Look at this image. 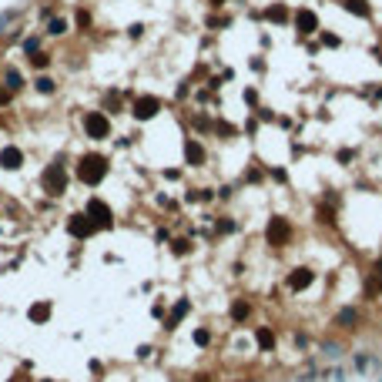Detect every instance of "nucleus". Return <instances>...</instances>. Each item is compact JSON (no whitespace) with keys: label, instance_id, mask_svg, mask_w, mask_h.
<instances>
[{"label":"nucleus","instance_id":"f257e3e1","mask_svg":"<svg viewBox=\"0 0 382 382\" xmlns=\"http://www.w3.org/2000/svg\"><path fill=\"white\" fill-rule=\"evenodd\" d=\"M265 238H268L272 248L288 245V238H292V225H288V218H272L268 228H265Z\"/></svg>","mask_w":382,"mask_h":382},{"label":"nucleus","instance_id":"f03ea898","mask_svg":"<svg viewBox=\"0 0 382 382\" xmlns=\"http://www.w3.org/2000/svg\"><path fill=\"white\" fill-rule=\"evenodd\" d=\"M104 171H108V164H104V158H84L80 161V168H78V174H80V181L84 184H98V181L104 178Z\"/></svg>","mask_w":382,"mask_h":382},{"label":"nucleus","instance_id":"7ed1b4c3","mask_svg":"<svg viewBox=\"0 0 382 382\" xmlns=\"http://www.w3.org/2000/svg\"><path fill=\"white\" fill-rule=\"evenodd\" d=\"M64 188H68L64 168H60V164H50V168L44 171V191H50V194H64Z\"/></svg>","mask_w":382,"mask_h":382},{"label":"nucleus","instance_id":"20e7f679","mask_svg":"<svg viewBox=\"0 0 382 382\" xmlns=\"http://www.w3.org/2000/svg\"><path fill=\"white\" fill-rule=\"evenodd\" d=\"M84 131H88L90 138H108L111 134V124H108V118H104L101 111H90L88 118H84Z\"/></svg>","mask_w":382,"mask_h":382},{"label":"nucleus","instance_id":"39448f33","mask_svg":"<svg viewBox=\"0 0 382 382\" xmlns=\"http://www.w3.org/2000/svg\"><path fill=\"white\" fill-rule=\"evenodd\" d=\"M295 30H298L302 37L315 34V30H318V17H315V10H308V7H302V10L295 14Z\"/></svg>","mask_w":382,"mask_h":382},{"label":"nucleus","instance_id":"423d86ee","mask_svg":"<svg viewBox=\"0 0 382 382\" xmlns=\"http://www.w3.org/2000/svg\"><path fill=\"white\" fill-rule=\"evenodd\" d=\"M312 282H315V272H312V268H295V272H288L285 285H288L292 292H305Z\"/></svg>","mask_w":382,"mask_h":382},{"label":"nucleus","instance_id":"0eeeda50","mask_svg":"<svg viewBox=\"0 0 382 382\" xmlns=\"http://www.w3.org/2000/svg\"><path fill=\"white\" fill-rule=\"evenodd\" d=\"M158 111H161V101H158V98H138L134 101V118H141V121L154 118Z\"/></svg>","mask_w":382,"mask_h":382},{"label":"nucleus","instance_id":"6e6552de","mask_svg":"<svg viewBox=\"0 0 382 382\" xmlns=\"http://www.w3.org/2000/svg\"><path fill=\"white\" fill-rule=\"evenodd\" d=\"M88 214H94V222H98V225H111V208H108V204L104 202H90L88 204Z\"/></svg>","mask_w":382,"mask_h":382},{"label":"nucleus","instance_id":"1a4fd4ad","mask_svg":"<svg viewBox=\"0 0 382 382\" xmlns=\"http://www.w3.org/2000/svg\"><path fill=\"white\" fill-rule=\"evenodd\" d=\"M20 161H24V154L17 151V148H4L0 151V168H20Z\"/></svg>","mask_w":382,"mask_h":382},{"label":"nucleus","instance_id":"9d476101","mask_svg":"<svg viewBox=\"0 0 382 382\" xmlns=\"http://www.w3.org/2000/svg\"><path fill=\"white\" fill-rule=\"evenodd\" d=\"M90 232H94V222H90V218H84V214H78V218L70 222V235H78V238H88Z\"/></svg>","mask_w":382,"mask_h":382},{"label":"nucleus","instance_id":"9b49d317","mask_svg":"<svg viewBox=\"0 0 382 382\" xmlns=\"http://www.w3.org/2000/svg\"><path fill=\"white\" fill-rule=\"evenodd\" d=\"M184 158H188V164H202L204 161L202 144H198V141H188V144H184Z\"/></svg>","mask_w":382,"mask_h":382},{"label":"nucleus","instance_id":"f8f14e48","mask_svg":"<svg viewBox=\"0 0 382 382\" xmlns=\"http://www.w3.org/2000/svg\"><path fill=\"white\" fill-rule=\"evenodd\" d=\"M342 7L348 14H356V17H369V4L366 0H342Z\"/></svg>","mask_w":382,"mask_h":382},{"label":"nucleus","instance_id":"ddd939ff","mask_svg":"<svg viewBox=\"0 0 382 382\" xmlns=\"http://www.w3.org/2000/svg\"><path fill=\"white\" fill-rule=\"evenodd\" d=\"M336 322H338V326H346V328H356V322H359V312H356V308H342V312L336 315Z\"/></svg>","mask_w":382,"mask_h":382},{"label":"nucleus","instance_id":"4468645a","mask_svg":"<svg viewBox=\"0 0 382 382\" xmlns=\"http://www.w3.org/2000/svg\"><path fill=\"white\" fill-rule=\"evenodd\" d=\"M262 17H265V20H275V24H285V20H288V10H285L282 4H275V7H268Z\"/></svg>","mask_w":382,"mask_h":382},{"label":"nucleus","instance_id":"2eb2a0df","mask_svg":"<svg viewBox=\"0 0 382 382\" xmlns=\"http://www.w3.org/2000/svg\"><path fill=\"white\" fill-rule=\"evenodd\" d=\"M188 308H191V305L184 302V298H181V302L174 305V312H171V318H168V328H174V326H178L181 318H184V315H188Z\"/></svg>","mask_w":382,"mask_h":382},{"label":"nucleus","instance_id":"dca6fc26","mask_svg":"<svg viewBox=\"0 0 382 382\" xmlns=\"http://www.w3.org/2000/svg\"><path fill=\"white\" fill-rule=\"evenodd\" d=\"M47 315H50V305H34V308H30V318H34V322H47Z\"/></svg>","mask_w":382,"mask_h":382},{"label":"nucleus","instance_id":"f3484780","mask_svg":"<svg viewBox=\"0 0 382 382\" xmlns=\"http://www.w3.org/2000/svg\"><path fill=\"white\" fill-rule=\"evenodd\" d=\"M255 338H258L262 348H272V346H275V336H272L268 328H258V332H255Z\"/></svg>","mask_w":382,"mask_h":382},{"label":"nucleus","instance_id":"a211bd4d","mask_svg":"<svg viewBox=\"0 0 382 382\" xmlns=\"http://www.w3.org/2000/svg\"><path fill=\"white\" fill-rule=\"evenodd\" d=\"M356 366H359L362 372H372V369H379V362L372 359V356H359V359H356Z\"/></svg>","mask_w":382,"mask_h":382},{"label":"nucleus","instance_id":"6ab92c4d","mask_svg":"<svg viewBox=\"0 0 382 382\" xmlns=\"http://www.w3.org/2000/svg\"><path fill=\"white\" fill-rule=\"evenodd\" d=\"M248 312H252V308H248V302H235V305H232V318H238V322H242V318H248Z\"/></svg>","mask_w":382,"mask_h":382},{"label":"nucleus","instance_id":"aec40b11","mask_svg":"<svg viewBox=\"0 0 382 382\" xmlns=\"http://www.w3.org/2000/svg\"><path fill=\"white\" fill-rule=\"evenodd\" d=\"M64 30H68V20L54 17V20H50V34H64Z\"/></svg>","mask_w":382,"mask_h":382},{"label":"nucleus","instance_id":"412c9836","mask_svg":"<svg viewBox=\"0 0 382 382\" xmlns=\"http://www.w3.org/2000/svg\"><path fill=\"white\" fill-rule=\"evenodd\" d=\"M37 90H40V94H50V90H54V80H50V78H40V80H37Z\"/></svg>","mask_w":382,"mask_h":382},{"label":"nucleus","instance_id":"4be33fe9","mask_svg":"<svg viewBox=\"0 0 382 382\" xmlns=\"http://www.w3.org/2000/svg\"><path fill=\"white\" fill-rule=\"evenodd\" d=\"M7 88H10V90L20 88V74H17V70H10V74H7Z\"/></svg>","mask_w":382,"mask_h":382},{"label":"nucleus","instance_id":"5701e85b","mask_svg":"<svg viewBox=\"0 0 382 382\" xmlns=\"http://www.w3.org/2000/svg\"><path fill=\"white\" fill-rule=\"evenodd\" d=\"M24 50H27L30 57H34V54H40V47H37V40H34V37H30V40H24Z\"/></svg>","mask_w":382,"mask_h":382},{"label":"nucleus","instance_id":"b1692460","mask_svg":"<svg viewBox=\"0 0 382 382\" xmlns=\"http://www.w3.org/2000/svg\"><path fill=\"white\" fill-rule=\"evenodd\" d=\"M194 342H198V346H208V342H212V336H208L204 328H198V332H194Z\"/></svg>","mask_w":382,"mask_h":382},{"label":"nucleus","instance_id":"393cba45","mask_svg":"<svg viewBox=\"0 0 382 382\" xmlns=\"http://www.w3.org/2000/svg\"><path fill=\"white\" fill-rule=\"evenodd\" d=\"M322 44H326V47H338V37L336 34H326V37H322Z\"/></svg>","mask_w":382,"mask_h":382},{"label":"nucleus","instance_id":"a878e982","mask_svg":"<svg viewBox=\"0 0 382 382\" xmlns=\"http://www.w3.org/2000/svg\"><path fill=\"white\" fill-rule=\"evenodd\" d=\"M30 60H34V68H47V57L44 54H34Z\"/></svg>","mask_w":382,"mask_h":382},{"label":"nucleus","instance_id":"bb28decb","mask_svg":"<svg viewBox=\"0 0 382 382\" xmlns=\"http://www.w3.org/2000/svg\"><path fill=\"white\" fill-rule=\"evenodd\" d=\"M10 101V88H0V104H7Z\"/></svg>","mask_w":382,"mask_h":382},{"label":"nucleus","instance_id":"cd10ccee","mask_svg":"<svg viewBox=\"0 0 382 382\" xmlns=\"http://www.w3.org/2000/svg\"><path fill=\"white\" fill-rule=\"evenodd\" d=\"M212 4H225V0H212Z\"/></svg>","mask_w":382,"mask_h":382}]
</instances>
